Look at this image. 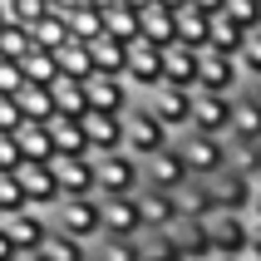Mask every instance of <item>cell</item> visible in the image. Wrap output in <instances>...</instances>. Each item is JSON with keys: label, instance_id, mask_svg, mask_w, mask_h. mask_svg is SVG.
<instances>
[{"label": "cell", "instance_id": "836d02e7", "mask_svg": "<svg viewBox=\"0 0 261 261\" xmlns=\"http://www.w3.org/2000/svg\"><path fill=\"white\" fill-rule=\"evenodd\" d=\"M247 35L251 30H242L232 20V15L222 10V15H212V40H207V49H222V55H237L242 44H247Z\"/></svg>", "mask_w": 261, "mask_h": 261}, {"label": "cell", "instance_id": "f6af8a7d", "mask_svg": "<svg viewBox=\"0 0 261 261\" xmlns=\"http://www.w3.org/2000/svg\"><path fill=\"white\" fill-rule=\"evenodd\" d=\"M20 84H25V74H20V64L0 55V94H15Z\"/></svg>", "mask_w": 261, "mask_h": 261}, {"label": "cell", "instance_id": "f907efd6", "mask_svg": "<svg viewBox=\"0 0 261 261\" xmlns=\"http://www.w3.org/2000/svg\"><path fill=\"white\" fill-rule=\"evenodd\" d=\"M0 261H20V251L10 247V237H5V232H0Z\"/></svg>", "mask_w": 261, "mask_h": 261}, {"label": "cell", "instance_id": "ac0fdd59", "mask_svg": "<svg viewBox=\"0 0 261 261\" xmlns=\"http://www.w3.org/2000/svg\"><path fill=\"white\" fill-rule=\"evenodd\" d=\"M138 202H143V222H148V232H168L173 222H182L177 192H158V188H143V192H138Z\"/></svg>", "mask_w": 261, "mask_h": 261}, {"label": "cell", "instance_id": "bcb514c9", "mask_svg": "<svg viewBox=\"0 0 261 261\" xmlns=\"http://www.w3.org/2000/svg\"><path fill=\"white\" fill-rule=\"evenodd\" d=\"M20 148H15V133H0V173H15L20 168Z\"/></svg>", "mask_w": 261, "mask_h": 261}, {"label": "cell", "instance_id": "4316f807", "mask_svg": "<svg viewBox=\"0 0 261 261\" xmlns=\"http://www.w3.org/2000/svg\"><path fill=\"white\" fill-rule=\"evenodd\" d=\"M168 232L177 237V247H182V256H188V261H207V256H212V237H207V222L182 217V222H173Z\"/></svg>", "mask_w": 261, "mask_h": 261}, {"label": "cell", "instance_id": "9f6ffc18", "mask_svg": "<svg viewBox=\"0 0 261 261\" xmlns=\"http://www.w3.org/2000/svg\"><path fill=\"white\" fill-rule=\"evenodd\" d=\"M84 5H94V10H109V5H118V0H84Z\"/></svg>", "mask_w": 261, "mask_h": 261}, {"label": "cell", "instance_id": "8d00e7d4", "mask_svg": "<svg viewBox=\"0 0 261 261\" xmlns=\"http://www.w3.org/2000/svg\"><path fill=\"white\" fill-rule=\"evenodd\" d=\"M103 35L118 44H133L138 40V10H128V5H109L103 10Z\"/></svg>", "mask_w": 261, "mask_h": 261}, {"label": "cell", "instance_id": "681fc988", "mask_svg": "<svg viewBox=\"0 0 261 261\" xmlns=\"http://www.w3.org/2000/svg\"><path fill=\"white\" fill-rule=\"evenodd\" d=\"M188 5H197V10H207V15H222V10H227V0H188Z\"/></svg>", "mask_w": 261, "mask_h": 261}, {"label": "cell", "instance_id": "6da1fadb", "mask_svg": "<svg viewBox=\"0 0 261 261\" xmlns=\"http://www.w3.org/2000/svg\"><path fill=\"white\" fill-rule=\"evenodd\" d=\"M173 138H177V133L163 128L158 118H153V109L143 103V94H138L133 109L123 114V153H133L138 163H148V158H158L163 148H173Z\"/></svg>", "mask_w": 261, "mask_h": 261}, {"label": "cell", "instance_id": "6125c7cd", "mask_svg": "<svg viewBox=\"0 0 261 261\" xmlns=\"http://www.w3.org/2000/svg\"><path fill=\"white\" fill-rule=\"evenodd\" d=\"M256 35H261V30H256Z\"/></svg>", "mask_w": 261, "mask_h": 261}, {"label": "cell", "instance_id": "52a82bcc", "mask_svg": "<svg viewBox=\"0 0 261 261\" xmlns=\"http://www.w3.org/2000/svg\"><path fill=\"white\" fill-rule=\"evenodd\" d=\"M0 232L10 237L15 251H40L44 237H49V212L40 207H20V212H5L0 217Z\"/></svg>", "mask_w": 261, "mask_h": 261}, {"label": "cell", "instance_id": "83f0119b", "mask_svg": "<svg viewBox=\"0 0 261 261\" xmlns=\"http://www.w3.org/2000/svg\"><path fill=\"white\" fill-rule=\"evenodd\" d=\"M55 64H59V74L64 79H94V55H89V44H79V40H64L55 49Z\"/></svg>", "mask_w": 261, "mask_h": 261}, {"label": "cell", "instance_id": "11a10c76", "mask_svg": "<svg viewBox=\"0 0 261 261\" xmlns=\"http://www.w3.org/2000/svg\"><path fill=\"white\" fill-rule=\"evenodd\" d=\"M118 5H128V10H143V5H153V0H118Z\"/></svg>", "mask_w": 261, "mask_h": 261}, {"label": "cell", "instance_id": "7c38bea8", "mask_svg": "<svg viewBox=\"0 0 261 261\" xmlns=\"http://www.w3.org/2000/svg\"><path fill=\"white\" fill-rule=\"evenodd\" d=\"M192 128L227 138V133H232V94H207V89H192Z\"/></svg>", "mask_w": 261, "mask_h": 261}, {"label": "cell", "instance_id": "e575fe53", "mask_svg": "<svg viewBox=\"0 0 261 261\" xmlns=\"http://www.w3.org/2000/svg\"><path fill=\"white\" fill-rule=\"evenodd\" d=\"M89 55H94V74H123V64H128V44L99 35V40L89 44Z\"/></svg>", "mask_w": 261, "mask_h": 261}, {"label": "cell", "instance_id": "277c9868", "mask_svg": "<svg viewBox=\"0 0 261 261\" xmlns=\"http://www.w3.org/2000/svg\"><path fill=\"white\" fill-rule=\"evenodd\" d=\"M94 168H99V197H133V192H143V163L133 153L94 158Z\"/></svg>", "mask_w": 261, "mask_h": 261}, {"label": "cell", "instance_id": "5bb4252c", "mask_svg": "<svg viewBox=\"0 0 261 261\" xmlns=\"http://www.w3.org/2000/svg\"><path fill=\"white\" fill-rule=\"evenodd\" d=\"M99 202H103V237H143L148 232L138 192L133 197H99Z\"/></svg>", "mask_w": 261, "mask_h": 261}, {"label": "cell", "instance_id": "f5cc1de1", "mask_svg": "<svg viewBox=\"0 0 261 261\" xmlns=\"http://www.w3.org/2000/svg\"><path fill=\"white\" fill-rule=\"evenodd\" d=\"M84 0H49V10H59V15H69V10H79Z\"/></svg>", "mask_w": 261, "mask_h": 261}, {"label": "cell", "instance_id": "d4e9b609", "mask_svg": "<svg viewBox=\"0 0 261 261\" xmlns=\"http://www.w3.org/2000/svg\"><path fill=\"white\" fill-rule=\"evenodd\" d=\"M138 40H148V44H158V49H168V44L177 40L173 10H163V5H143V10H138Z\"/></svg>", "mask_w": 261, "mask_h": 261}, {"label": "cell", "instance_id": "816d5d0a", "mask_svg": "<svg viewBox=\"0 0 261 261\" xmlns=\"http://www.w3.org/2000/svg\"><path fill=\"white\" fill-rule=\"evenodd\" d=\"M247 217H251V222H261V182H256V192H251V207H247Z\"/></svg>", "mask_w": 261, "mask_h": 261}, {"label": "cell", "instance_id": "1f68e13d", "mask_svg": "<svg viewBox=\"0 0 261 261\" xmlns=\"http://www.w3.org/2000/svg\"><path fill=\"white\" fill-rule=\"evenodd\" d=\"M15 64H20V74H25V84H55V79H59L55 55H49V49H35V44H30Z\"/></svg>", "mask_w": 261, "mask_h": 261}, {"label": "cell", "instance_id": "ffe728a7", "mask_svg": "<svg viewBox=\"0 0 261 261\" xmlns=\"http://www.w3.org/2000/svg\"><path fill=\"white\" fill-rule=\"evenodd\" d=\"M177 207H182V217H217V192H212V177H188L182 188H177Z\"/></svg>", "mask_w": 261, "mask_h": 261}, {"label": "cell", "instance_id": "94428289", "mask_svg": "<svg viewBox=\"0 0 261 261\" xmlns=\"http://www.w3.org/2000/svg\"><path fill=\"white\" fill-rule=\"evenodd\" d=\"M89 261H94V251H89Z\"/></svg>", "mask_w": 261, "mask_h": 261}, {"label": "cell", "instance_id": "4fadbf2b", "mask_svg": "<svg viewBox=\"0 0 261 261\" xmlns=\"http://www.w3.org/2000/svg\"><path fill=\"white\" fill-rule=\"evenodd\" d=\"M55 168V182L64 197H99V168H94V158H55L49 163Z\"/></svg>", "mask_w": 261, "mask_h": 261}, {"label": "cell", "instance_id": "7bdbcfd3", "mask_svg": "<svg viewBox=\"0 0 261 261\" xmlns=\"http://www.w3.org/2000/svg\"><path fill=\"white\" fill-rule=\"evenodd\" d=\"M227 15L242 30H261V0H227Z\"/></svg>", "mask_w": 261, "mask_h": 261}, {"label": "cell", "instance_id": "6f0895ef", "mask_svg": "<svg viewBox=\"0 0 261 261\" xmlns=\"http://www.w3.org/2000/svg\"><path fill=\"white\" fill-rule=\"evenodd\" d=\"M20 261H44V256H40V251H20Z\"/></svg>", "mask_w": 261, "mask_h": 261}, {"label": "cell", "instance_id": "c3c4849f", "mask_svg": "<svg viewBox=\"0 0 261 261\" xmlns=\"http://www.w3.org/2000/svg\"><path fill=\"white\" fill-rule=\"evenodd\" d=\"M247 261H261V222H251V242H247Z\"/></svg>", "mask_w": 261, "mask_h": 261}, {"label": "cell", "instance_id": "9a60e30c", "mask_svg": "<svg viewBox=\"0 0 261 261\" xmlns=\"http://www.w3.org/2000/svg\"><path fill=\"white\" fill-rule=\"evenodd\" d=\"M15 177H20V188H25V202L40 207V212H49V207L64 197V192H59V182H55V168H49V163H20V168H15Z\"/></svg>", "mask_w": 261, "mask_h": 261}, {"label": "cell", "instance_id": "f1b7e54d", "mask_svg": "<svg viewBox=\"0 0 261 261\" xmlns=\"http://www.w3.org/2000/svg\"><path fill=\"white\" fill-rule=\"evenodd\" d=\"M49 94H55V114L59 118H84L89 114V94H84L79 79H64V74H59L55 84H49Z\"/></svg>", "mask_w": 261, "mask_h": 261}, {"label": "cell", "instance_id": "2e32d148", "mask_svg": "<svg viewBox=\"0 0 261 261\" xmlns=\"http://www.w3.org/2000/svg\"><path fill=\"white\" fill-rule=\"evenodd\" d=\"M84 138L94 158H109V153H123V118L118 114H84Z\"/></svg>", "mask_w": 261, "mask_h": 261}, {"label": "cell", "instance_id": "f546056e", "mask_svg": "<svg viewBox=\"0 0 261 261\" xmlns=\"http://www.w3.org/2000/svg\"><path fill=\"white\" fill-rule=\"evenodd\" d=\"M25 30H30V44H35V49H49V55L69 40V25H64V15H59V10L40 15V20H35V25H25Z\"/></svg>", "mask_w": 261, "mask_h": 261}, {"label": "cell", "instance_id": "4dcf8cb0", "mask_svg": "<svg viewBox=\"0 0 261 261\" xmlns=\"http://www.w3.org/2000/svg\"><path fill=\"white\" fill-rule=\"evenodd\" d=\"M227 168L251 182H261V143H247V138H227Z\"/></svg>", "mask_w": 261, "mask_h": 261}, {"label": "cell", "instance_id": "ee69618b", "mask_svg": "<svg viewBox=\"0 0 261 261\" xmlns=\"http://www.w3.org/2000/svg\"><path fill=\"white\" fill-rule=\"evenodd\" d=\"M5 10H10V20H15V25H35L40 15H49V0H10Z\"/></svg>", "mask_w": 261, "mask_h": 261}, {"label": "cell", "instance_id": "7a4b0ae2", "mask_svg": "<svg viewBox=\"0 0 261 261\" xmlns=\"http://www.w3.org/2000/svg\"><path fill=\"white\" fill-rule=\"evenodd\" d=\"M49 227L74 237V242H84V247H94L103 237V202L99 197H59L49 207Z\"/></svg>", "mask_w": 261, "mask_h": 261}, {"label": "cell", "instance_id": "484cf974", "mask_svg": "<svg viewBox=\"0 0 261 261\" xmlns=\"http://www.w3.org/2000/svg\"><path fill=\"white\" fill-rule=\"evenodd\" d=\"M15 109H20V118H30V123H49V118H55V94H49V84H20L15 89Z\"/></svg>", "mask_w": 261, "mask_h": 261}, {"label": "cell", "instance_id": "d6986e66", "mask_svg": "<svg viewBox=\"0 0 261 261\" xmlns=\"http://www.w3.org/2000/svg\"><path fill=\"white\" fill-rule=\"evenodd\" d=\"M212 192H217V212H247V207H251V192H256V182L227 168V173L212 177Z\"/></svg>", "mask_w": 261, "mask_h": 261}, {"label": "cell", "instance_id": "7402d4cb", "mask_svg": "<svg viewBox=\"0 0 261 261\" xmlns=\"http://www.w3.org/2000/svg\"><path fill=\"white\" fill-rule=\"evenodd\" d=\"M49 138H55V158H84L89 138H84V118H49ZM94 158V153H89Z\"/></svg>", "mask_w": 261, "mask_h": 261}, {"label": "cell", "instance_id": "5b68a950", "mask_svg": "<svg viewBox=\"0 0 261 261\" xmlns=\"http://www.w3.org/2000/svg\"><path fill=\"white\" fill-rule=\"evenodd\" d=\"M242 84H247V74H242L237 55L197 49V89H207V94H237Z\"/></svg>", "mask_w": 261, "mask_h": 261}, {"label": "cell", "instance_id": "74e56055", "mask_svg": "<svg viewBox=\"0 0 261 261\" xmlns=\"http://www.w3.org/2000/svg\"><path fill=\"white\" fill-rule=\"evenodd\" d=\"M40 256H44V261H89V247H84V242H74V237H64V232H55V227H49V237H44Z\"/></svg>", "mask_w": 261, "mask_h": 261}, {"label": "cell", "instance_id": "3957f363", "mask_svg": "<svg viewBox=\"0 0 261 261\" xmlns=\"http://www.w3.org/2000/svg\"><path fill=\"white\" fill-rule=\"evenodd\" d=\"M177 148H182L192 177H217V173H227V138H217V133L182 128V133H177Z\"/></svg>", "mask_w": 261, "mask_h": 261}, {"label": "cell", "instance_id": "30bf717a", "mask_svg": "<svg viewBox=\"0 0 261 261\" xmlns=\"http://www.w3.org/2000/svg\"><path fill=\"white\" fill-rule=\"evenodd\" d=\"M84 94H89V109L94 114H118V118L128 114L133 99H138L123 74H94V79H84Z\"/></svg>", "mask_w": 261, "mask_h": 261}, {"label": "cell", "instance_id": "e0dca14e", "mask_svg": "<svg viewBox=\"0 0 261 261\" xmlns=\"http://www.w3.org/2000/svg\"><path fill=\"white\" fill-rule=\"evenodd\" d=\"M227 138H247V143H261V94L251 84H242L232 94V133Z\"/></svg>", "mask_w": 261, "mask_h": 261}, {"label": "cell", "instance_id": "60d3db41", "mask_svg": "<svg viewBox=\"0 0 261 261\" xmlns=\"http://www.w3.org/2000/svg\"><path fill=\"white\" fill-rule=\"evenodd\" d=\"M20 207H30L20 177H15V173H0V217H5V212H20Z\"/></svg>", "mask_w": 261, "mask_h": 261}, {"label": "cell", "instance_id": "8fae6325", "mask_svg": "<svg viewBox=\"0 0 261 261\" xmlns=\"http://www.w3.org/2000/svg\"><path fill=\"white\" fill-rule=\"evenodd\" d=\"M192 177V168H188V158H182V148H177V138H173V148H163L158 158H148L143 163V188H158V192H177L182 182Z\"/></svg>", "mask_w": 261, "mask_h": 261}, {"label": "cell", "instance_id": "680465c9", "mask_svg": "<svg viewBox=\"0 0 261 261\" xmlns=\"http://www.w3.org/2000/svg\"><path fill=\"white\" fill-rule=\"evenodd\" d=\"M207 261H247V256H207Z\"/></svg>", "mask_w": 261, "mask_h": 261}, {"label": "cell", "instance_id": "ab89813d", "mask_svg": "<svg viewBox=\"0 0 261 261\" xmlns=\"http://www.w3.org/2000/svg\"><path fill=\"white\" fill-rule=\"evenodd\" d=\"M237 64H242V74H247V84H256V79H261V35H256V30H251L247 44L237 49Z\"/></svg>", "mask_w": 261, "mask_h": 261}, {"label": "cell", "instance_id": "91938a15", "mask_svg": "<svg viewBox=\"0 0 261 261\" xmlns=\"http://www.w3.org/2000/svg\"><path fill=\"white\" fill-rule=\"evenodd\" d=\"M251 89H256V94H261V79H256V84H251Z\"/></svg>", "mask_w": 261, "mask_h": 261}, {"label": "cell", "instance_id": "f35d334b", "mask_svg": "<svg viewBox=\"0 0 261 261\" xmlns=\"http://www.w3.org/2000/svg\"><path fill=\"white\" fill-rule=\"evenodd\" d=\"M143 261H188L173 232H143Z\"/></svg>", "mask_w": 261, "mask_h": 261}, {"label": "cell", "instance_id": "d6a6232c", "mask_svg": "<svg viewBox=\"0 0 261 261\" xmlns=\"http://www.w3.org/2000/svg\"><path fill=\"white\" fill-rule=\"evenodd\" d=\"M89 251L94 261H143V237H99Z\"/></svg>", "mask_w": 261, "mask_h": 261}, {"label": "cell", "instance_id": "8992f818", "mask_svg": "<svg viewBox=\"0 0 261 261\" xmlns=\"http://www.w3.org/2000/svg\"><path fill=\"white\" fill-rule=\"evenodd\" d=\"M143 103L153 109V118H158L163 128H192V89H177V84H158L153 94H143Z\"/></svg>", "mask_w": 261, "mask_h": 261}, {"label": "cell", "instance_id": "db71d44e", "mask_svg": "<svg viewBox=\"0 0 261 261\" xmlns=\"http://www.w3.org/2000/svg\"><path fill=\"white\" fill-rule=\"evenodd\" d=\"M153 5H163V10H182L188 0H153Z\"/></svg>", "mask_w": 261, "mask_h": 261}, {"label": "cell", "instance_id": "d590c367", "mask_svg": "<svg viewBox=\"0 0 261 261\" xmlns=\"http://www.w3.org/2000/svg\"><path fill=\"white\" fill-rule=\"evenodd\" d=\"M64 25H69V40L94 44V40L103 35V10H94V5H79V10L64 15Z\"/></svg>", "mask_w": 261, "mask_h": 261}, {"label": "cell", "instance_id": "44dd1931", "mask_svg": "<svg viewBox=\"0 0 261 261\" xmlns=\"http://www.w3.org/2000/svg\"><path fill=\"white\" fill-rule=\"evenodd\" d=\"M163 84H177V89H197V49L188 44H168L163 49Z\"/></svg>", "mask_w": 261, "mask_h": 261}, {"label": "cell", "instance_id": "7dc6e473", "mask_svg": "<svg viewBox=\"0 0 261 261\" xmlns=\"http://www.w3.org/2000/svg\"><path fill=\"white\" fill-rule=\"evenodd\" d=\"M20 123H25V118L15 109V94H0V133H15Z\"/></svg>", "mask_w": 261, "mask_h": 261}, {"label": "cell", "instance_id": "cb8c5ba5", "mask_svg": "<svg viewBox=\"0 0 261 261\" xmlns=\"http://www.w3.org/2000/svg\"><path fill=\"white\" fill-rule=\"evenodd\" d=\"M173 25H177V44H188V49H207V40H212V15H207V10L182 5V10H173Z\"/></svg>", "mask_w": 261, "mask_h": 261}, {"label": "cell", "instance_id": "b9f144b4", "mask_svg": "<svg viewBox=\"0 0 261 261\" xmlns=\"http://www.w3.org/2000/svg\"><path fill=\"white\" fill-rule=\"evenodd\" d=\"M25 49H30V30H25V25H15V20H10V25L0 30V55H5V59H20Z\"/></svg>", "mask_w": 261, "mask_h": 261}, {"label": "cell", "instance_id": "ba28073f", "mask_svg": "<svg viewBox=\"0 0 261 261\" xmlns=\"http://www.w3.org/2000/svg\"><path fill=\"white\" fill-rule=\"evenodd\" d=\"M207 237H212V256H247L251 217L247 212H217V217H207Z\"/></svg>", "mask_w": 261, "mask_h": 261}, {"label": "cell", "instance_id": "9c48e42d", "mask_svg": "<svg viewBox=\"0 0 261 261\" xmlns=\"http://www.w3.org/2000/svg\"><path fill=\"white\" fill-rule=\"evenodd\" d=\"M123 79H128L133 94H153L163 84V49L148 40H133L128 44V64H123Z\"/></svg>", "mask_w": 261, "mask_h": 261}, {"label": "cell", "instance_id": "603a6c76", "mask_svg": "<svg viewBox=\"0 0 261 261\" xmlns=\"http://www.w3.org/2000/svg\"><path fill=\"white\" fill-rule=\"evenodd\" d=\"M15 148L25 163H55V138H49V123H20L15 128Z\"/></svg>", "mask_w": 261, "mask_h": 261}]
</instances>
